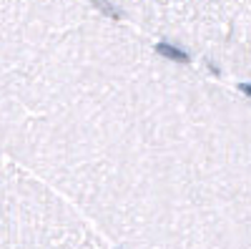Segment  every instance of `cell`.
<instances>
[{"label":"cell","mask_w":251,"mask_h":249,"mask_svg":"<svg viewBox=\"0 0 251 249\" xmlns=\"http://www.w3.org/2000/svg\"><path fill=\"white\" fill-rule=\"evenodd\" d=\"M123 23L231 86L251 88V0H98Z\"/></svg>","instance_id":"obj_2"},{"label":"cell","mask_w":251,"mask_h":249,"mask_svg":"<svg viewBox=\"0 0 251 249\" xmlns=\"http://www.w3.org/2000/svg\"><path fill=\"white\" fill-rule=\"evenodd\" d=\"M3 249H113L50 186L5 159Z\"/></svg>","instance_id":"obj_3"},{"label":"cell","mask_w":251,"mask_h":249,"mask_svg":"<svg viewBox=\"0 0 251 249\" xmlns=\"http://www.w3.org/2000/svg\"><path fill=\"white\" fill-rule=\"evenodd\" d=\"M5 159L113 249H251V98L98 0H3Z\"/></svg>","instance_id":"obj_1"}]
</instances>
